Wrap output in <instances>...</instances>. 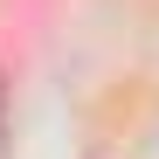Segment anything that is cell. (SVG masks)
<instances>
[{"instance_id":"1","label":"cell","mask_w":159,"mask_h":159,"mask_svg":"<svg viewBox=\"0 0 159 159\" xmlns=\"http://www.w3.org/2000/svg\"><path fill=\"white\" fill-rule=\"evenodd\" d=\"M0 152H7V83H0Z\"/></svg>"}]
</instances>
